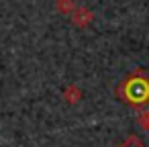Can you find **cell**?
Here are the masks:
<instances>
[{
	"label": "cell",
	"instance_id": "7a4b0ae2",
	"mask_svg": "<svg viewBox=\"0 0 149 147\" xmlns=\"http://www.w3.org/2000/svg\"><path fill=\"white\" fill-rule=\"evenodd\" d=\"M118 147H145V143H143L137 135H131V137H127Z\"/></svg>",
	"mask_w": 149,
	"mask_h": 147
},
{
	"label": "cell",
	"instance_id": "6da1fadb",
	"mask_svg": "<svg viewBox=\"0 0 149 147\" xmlns=\"http://www.w3.org/2000/svg\"><path fill=\"white\" fill-rule=\"evenodd\" d=\"M116 98L131 108H143L149 104V78L143 72L129 74L116 86Z\"/></svg>",
	"mask_w": 149,
	"mask_h": 147
}]
</instances>
